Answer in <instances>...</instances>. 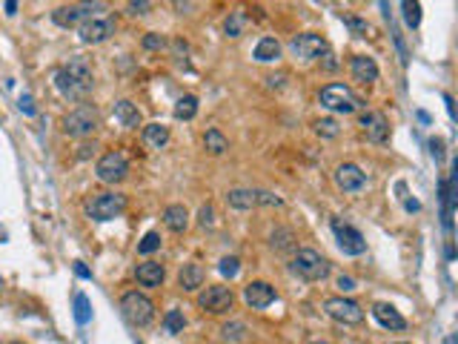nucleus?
<instances>
[{"instance_id": "bb28decb", "label": "nucleus", "mask_w": 458, "mask_h": 344, "mask_svg": "<svg viewBox=\"0 0 458 344\" xmlns=\"http://www.w3.org/2000/svg\"><path fill=\"white\" fill-rule=\"evenodd\" d=\"M204 147L209 155H224L229 149V138L221 132V129H206L204 135Z\"/></svg>"}, {"instance_id": "a878e982", "label": "nucleus", "mask_w": 458, "mask_h": 344, "mask_svg": "<svg viewBox=\"0 0 458 344\" xmlns=\"http://www.w3.org/2000/svg\"><path fill=\"white\" fill-rule=\"evenodd\" d=\"M247 26H250L247 12L244 9H235V12H229V17L224 23V32H227V38H240V35L247 32Z\"/></svg>"}, {"instance_id": "f257e3e1", "label": "nucleus", "mask_w": 458, "mask_h": 344, "mask_svg": "<svg viewBox=\"0 0 458 344\" xmlns=\"http://www.w3.org/2000/svg\"><path fill=\"white\" fill-rule=\"evenodd\" d=\"M55 86L66 101H83L95 86V75H92L89 60L81 55L69 58V63L55 72Z\"/></svg>"}, {"instance_id": "49530a36", "label": "nucleus", "mask_w": 458, "mask_h": 344, "mask_svg": "<svg viewBox=\"0 0 458 344\" xmlns=\"http://www.w3.org/2000/svg\"><path fill=\"white\" fill-rule=\"evenodd\" d=\"M20 109L26 115H35V106H32V98L29 95H20Z\"/></svg>"}, {"instance_id": "4be33fe9", "label": "nucleus", "mask_w": 458, "mask_h": 344, "mask_svg": "<svg viewBox=\"0 0 458 344\" xmlns=\"http://www.w3.org/2000/svg\"><path fill=\"white\" fill-rule=\"evenodd\" d=\"M204 279H206V275H204L201 264H183L181 272H178V284L186 293H195L198 287H204Z\"/></svg>"}, {"instance_id": "a211bd4d", "label": "nucleus", "mask_w": 458, "mask_h": 344, "mask_svg": "<svg viewBox=\"0 0 458 344\" xmlns=\"http://www.w3.org/2000/svg\"><path fill=\"white\" fill-rule=\"evenodd\" d=\"M350 72L361 83H373V81H378V63L373 58H367V55H355L350 60Z\"/></svg>"}, {"instance_id": "39448f33", "label": "nucleus", "mask_w": 458, "mask_h": 344, "mask_svg": "<svg viewBox=\"0 0 458 344\" xmlns=\"http://www.w3.org/2000/svg\"><path fill=\"white\" fill-rule=\"evenodd\" d=\"M120 310H124L126 321H129V325H135V327H149L152 321H155L152 298L138 293V290H132V293H126L124 298H120Z\"/></svg>"}, {"instance_id": "4468645a", "label": "nucleus", "mask_w": 458, "mask_h": 344, "mask_svg": "<svg viewBox=\"0 0 458 344\" xmlns=\"http://www.w3.org/2000/svg\"><path fill=\"white\" fill-rule=\"evenodd\" d=\"M332 229H335V238H338V247L347 252V256H364V252H367V241H364V236H361L355 227L341 224V221H332Z\"/></svg>"}, {"instance_id": "0eeeda50", "label": "nucleus", "mask_w": 458, "mask_h": 344, "mask_svg": "<svg viewBox=\"0 0 458 344\" xmlns=\"http://www.w3.org/2000/svg\"><path fill=\"white\" fill-rule=\"evenodd\" d=\"M324 310L332 321H338V325H347V327H355L364 321V310H361L358 302H352V298H344V295H332L324 302Z\"/></svg>"}, {"instance_id": "e433bc0d", "label": "nucleus", "mask_w": 458, "mask_h": 344, "mask_svg": "<svg viewBox=\"0 0 458 344\" xmlns=\"http://www.w3.org/2000/svg\"><path fill=\"white\" fill-rule=\"evenodd\" d=\"M75 307H78V321H81V325H86V321H89V302H86V295H75Z\"/></svg>"}, {"instance_id": "423d86ee", "label": "nucleus", "mask_w": 458, "mask_h": 344, "mask_svg": "<svg viewBox=\"0 0 458 344\" xmlns=\"http://www.w3.org/2000/svg\"><path fill=\"white\" fill-rule=\"evenodd\" d=\"M104 6L98 3V0H81V3H72V6H60L52 12V23L60 29H72V26H81L83 20L89 17H98L95 12H101Z\"/></svg>"}, {"instance_id": "5701e85b", "label": "nucleus", "mask_w": 458, "mask_h": 344, "mask_svg": "<svg viewBox=\"0 0 458 344\" xmlns=\"http://www.w3.org/2000/svg\"><path fill=\"white\" fill-rule=\"evenodd\" d=\"M252 58H255L258 63H272V60H278V58H281V43H278L275 38H261V40L255 43Z\"/></svg>"}, {"instance_id": "603ef678", "label": "nucleus", "mask_w": 458, "mask_h": 344, "mask_svg": "<svg viewBox=\"0 0 458 344\" xmlns=\"http://www.w3.org/2000/svg\"><path fill=\"white\" fill-rule=\"evenodd\" d=\"M398 344H409V341H398Z\"/></svg>"}, {"instance_id": "3c124183", "label": "nucleus", "mask_w": 458, "mask_h": 344, "mask_svg": "<svg viewBox=\"0 0 458 344\" xmlns=\"http://www.w3.org/2000/svg\"><path fill=\"white\" fill-rule=\"evenodd\" d=\"M312 344H327V341H312Z\"/></svg>"}, {"instance_id": "2f4dec72", "label": "nucleus", "mask_w": 458, "mask_h": 344, "mask_svg": "<svg viewBox=\"0 0 458 344\" xmlns=\"http://www.w3.org/2000/svg\"><path fill=\"white\" fill-rule=\"evenodd\" d=\"M312 129H316L318 138H338L341 135V126L335 118H318L316 124H312Z\"/></svg>"}, {"instance_id": "72a5a7b5", "label": "nucleus", "mask_w": 458, "mask_h": 344, "mask_svg": "<svg viewBox=\"0 0 458 344\" xmlns=\"http://www.w3.org/2000/svg\"><path fill=\"white\" fill-rule=\"evenodd\" d=\"M161 247V236L158 233H147V236H143V241L138 244V252H140V256H149V252H155Z\"/></svg>"}, {"instance_id": "f03ea898", "label": "nucleus", "mask_w": 458, "mask_h": 344, "mask_svg": "<svg viewBox=\"0 0 458 344\" xmlns=\"http://www.w3.org/2000/svg\"><path fill=\"white\" fill-rule=\"evenodd\" d=\"M289 270H293L298 279H304V281H324L327 275H329V261L321 256L318 249L304 247V249H298L295 256H293V261H289Z\"/></svg>"}, {"instance_id": "7c9ffc66", "label": "nucleus", "mask_w": 458, "mask_h": 344, "mask_svg": "<svg viewBox=\"0 0 458 344\" xmlns=\"http://www.w3.org/2000/svg\"><path fill=\"white\" fill-rule=\"evenodd\" d=\"M272 249H278V252H286V249H293L295 247V233L293 229H286V227H281V229H275L272 233Z\"/></svg>"}, {"instance_id": "1a4fd4ad", "label": "nucleus", "mask_w": 458, "mask_h": 344, "mask_svg": "<svg viewBox=\"0 0 458 344\" xmlns=\"http://www.w3.org/2000/svg\"><path fill=\"white\" fill-rule=\"evenodd\" d=\"M95 175H98V181H104V183H120V181L129 175V161H126V155L117 152V149L101 155V161L95 164Z\"/></svg>"}, {"instance_id": "473e14b6", "label": "nucleus", "mask_w": 458, "mask_h": 344, "mask_svg": "<svg viewBox=\"0 0 458 344\" xmlns=\"http://www.w3.org/2000/svg\"><path fill=\"white\" fill-rule=\"evenodd\" d=\"M183 325H186V321H183V313L181 310H170V313L163 316V327L170 330V333H181Z\"/></svg>"}, {"instance_id": "ea45409f", "label": "nucleus", "mask_w": 458, "mask_h": 344, "mask_svg": "<svg viewBox=\"0 0 458 344\" xmlns=\"http://www.w3.org/2000/svg\"><path fill=\"white\" fill-rule=\"evenodd\" d=\"M143 46H147V49H163V46H166V40H163V35H155V32H149L147 38H143Z\"/></svg>"}, {"instance_id": "7ed1b4c3", "label": "nucleus", "mask_w": 458, "mask_h": 344, "mask_svg": "<svg viewBox=\"0 0 458 344\" xmlns=\"http://www.w3.org/2000/svg\"><path fill=\"white\" fill-rule=\"evenodd\" d=\"M318 101L324 109L329 112H338V115H352L358 112L361 106H364V101H361L355 92L344 83H327L321 92H318Z\"/></svg>"}, {"instance_id": "ddd939ff", "label": "nucleus", "mask_w": 458, "mask_h": 344, "mask_svg": "<svg viewBox=\"0 0 458 344\" xmlns=\"http://www.w3.org/2000/svg\"><path fill=\"white\" fill-rule=\"evenodd\" d=\"M78 35H81L83 43H92V46L104 43V40H109L115 35V20H109V17H89V20H83L78 26Z\"/></svg>"}, {"instance_id": "c9c22d12", "label": "nucleus", "mask_w": 458, "mask_h": 344, "mask_svg": "<svg viewBox=\"0 0 458 344\" xmlns=\"http://www.w3.org/2000/svg\"><path fill=\"white\" fill-rule=\"evenodd\" d=\"M221 275H227V279H235L238 275V270H240V261L235 259V256H227V259H221Z\"/></svg>"}, {"instance_id": "2eb2a0df", "label": "nucleus", "mask_w": 458, "mask_h": 344, "mask_svg": "<svg viewBox=\"0 0 458 344\" xmlns=\"http://www.w3.org/2000/svg\"><path fill=\"white\" fill-rule=\"evenodd\" d=\"M332 178H335V187L344 190V193H361L367 187V172L358 164H341Z\"/></svg>"}, {"instance_id": "cd10ccee", "label": "nucleus", "mask_w": 458, "mask_h": 344, "mask_svg": "<svg viewBox=\"0 0 458 344\" xmlns=\"http://www.w3.org/2000/svg\"><path fill=\"white\" fill-rule=\"evenodd\" d=\"M221 338L229 341V344H240V341L250 338V330H247L244 321H229V325L221 327Z\"/></svg>"}, {"instance_id": "37998d69", "label": "nucleus", "mask_w": 458, "mask_h": 344, "mask_svg": "<svg viewBox=\"0 0 458 344\" xmlns=\"http://www.w3.org/2000/svg\"><path fill=\"white\" fill-rule=\"evenodd\" d=\"M321 66L327 69V72H332V69H338V60H335V55H332L329 49L321 55Z\"/></svg>"}, {"instance_id": "58836bf2", "label": "nucleus", "mask_w": 458, "mask_h": 344, "mask_svg": "<svg viewBox=\"0 0 458 344\" xmlns=\"http://www.w3.org/2000/svg\"><path fill=\"white\" fill-rule=\"evenodd\" d=\"M258 204H263V206H284V201L278 195L267 193V190H258Z\"/></svg>"}, {"instance_id": "f704fd0d", "label": "nucleus", "mask_w": 458, "mask_h": 344, "mask_svg": "<svg viewBox=\"0 0 458 344\" xmlns=\"http://www.w3.org/2000/svg\"><path fill=\"white\" fill-rule=\"evenodd\" d=\"M126 12H129L132 17L149 15V12H152V0H129V3H126Z\"/></svg>"}, {"instance_id": "c756f323", "label": "nucleus", "mask_w": 458, "mask_h": 344, "mask_svg": "<svg viewBox=\"0 0 458 344\" xmlns=\"http://www.w3.org/2000/svg\"><path fill=\"white\" fill-rule=\"evenodd\" d=\"M401 12H404L407 26L418 29V23H421V3H418V0H401Z\"/></svg>"}, {"instance_id": "79ce46f5", "label": "nucleus", "mask_w": 458, "mask_h": 344, "mask_svg": "<svg viewBox=\"0 0 458 344\" xmlns=\"http://www.w3.org/2000/svg\"><path fill=\"white\" fill-rule=\"evenodd\" d=\"M263 81H267V86H270V89H284V83H286V72H278V75H267Z\"/></svg>"}, {"instance_id": "dca6fc26", "label": "nucleus", "mask_w": 458, "mask_h": 344, "mask_svg": "<svg viewBox=\"0 0 458 344\" xmlns=\"http://www.w3.org/2000/svg\"><path fill=\"white\" fill-rule=\"evenodd\" d=\"M278 298V293H275V287L272 284H267V281H250L247 287H244V302L252 307V310H267L272 302Z\"/></svg>"}, {"instance_id": "aec40b11", "label": "nucleus", "mask_w": 458, "mask_h": 344, "mask_svg": "<svg viewBox=\"0 0 458 344\" xmlns=\"http://www.w3.org/2000/svg\"><path fill=\"white\" fill-rule=\"evenodd\" d=\"M163 224L166 229H172V233H186V227H189V210L183 204H170L163 210Z\"/></svg>"}, {"instance_id": "a19ab883", "label": "nucleus", "mask_w": 458, "mask_h": 344, "mask_svg": "<svg viewBox=\"0 0 458 344\" xmlns=\"http://www.w3.org/2000/svg\"><path fill=\"white\" fill-rule=\"evenodd\" d=\"M198 224L201 227H212L215 224V210L206 204V206H201V213H198Z\"/></svg>"}, {"instance_id": "a18cd8bd", "label": "nucleus", "mask_w": 458, "mask_h": 344, "mask_svg": "<svg viewBox=\"0 0 458 344\" xmlns=\"http://www.w3.org/2000/svg\"><path fill=\"white\" fill-rule=\"evenodd\" d=\"M338 290L341 293H352L355 290V281L350 279V275H338Z\"/></svg>"}, {"instance_id": "412c9836", "label": "nucleus", "mask_w": 458, "mask_h": 344, "mask_svg": "<svg viewBox=\"0 0 458 344\" xmlns=\"http://www.w3.org/2000/svg\"><path fill=\"white\" fill-rule=\"evenodd\" d=\"M115 118L120 121V126H126V129L143 126V115H140V109L132 101H117L115 104Z\"/></svg>"}, {"instance_id": "4c0bfd02", "label": "nucleus", "mask_w": 458, "mask_h": 344, "mask_svg": "<svg viewBox=\"0 0 458 344\" xmlns=\"http://www.w3.org/2000/svg\"><path fill=\"white\" fill-rule=\"evenodd\" d=\"M344 23H347V26H352V32H355L358 38H367V23H364V20H358V17H350V15H344Z\"/></svg>"}, {"instance_id": "f8f14e48", "label": "nucleus", "mask_w": 458, "mask_h": 344, "mask_svg": "<svg viewBox=\"0 0 458 344\" xmlns=\"http://www.w3.org/2000/svg\"><path fill=\"white\" fill-rule=\"evenodd\" d=\"M358 126L367 135V141H373V144H387L390 141V121L384 118V112H375V109L364 112Z\"/></svg>"}, {"instance_id": "9d476101", "label": "nucleus", "mask_w": 458, "mask_h": 344, "mask_svg": "<svg viewBox=\"0 0 458 344\" xmlns=\"http://www.w3.org/2000/svg\"><path fill=\"white\" fill-rule=\"evenodd\" d=\"M289 52L298 60H318L324 52H327V40L316 32H304V35H295L289 40Z\"/></svg>"}, {"instance_id": "6e6552de", "label": "nucleus", "mask_w": 458, "mask_h": 344, "mask_svg": "<svg viewBox=\"0 0 458 344\" xmlns=\"http://www.w3.org/2000/svg\"><path fill=\"white\" fill-rule=\"evenodd\" d=\"M98 129V112H95L89 104H81L78 109H72L63 118V132L72 138H86Z\"/></svg>"}, {"instance_id": "9b49d317", "label": "nucleus", "mask_w": 458, "mask_h": 344, "mask_svg": "<svg viewBox=\"0 0 458 344\" xmlns=\"http://www.w3.org/2000/svg\"><path fill=\"white\" fill-rule=\"evenodd\" d=\"M232 304H235V295H232V290L224 287V284H209V287L198 295V307L206 310V313H215V316L232 310Z\"/></svg>"}, {"instance_id": "09e8293b", "label": "nucleus", "mask_w": 458, "mask_h": 344, "mask_svg": "<svg viewBox=\"0 0 458 344\" xmlns=\"http://www.w3.org/2000/svg\"><path fill=\"white\" fill-rule=\"evenodd\" d=\"M17 9V0H6V15H15Z\"/></svg>"}, {"instance_id": "8fccbe9b", "label": "nucleus", "mask_w": 458, "mask_h": 344, "mask_svg": "<svg viewBox=\"0 0 458 344\" xmlns=\"http://www.w3.org/2000/svg\"><path fill=\"white\" fill-rule=\"evenodd\" d=\"M172 3H178V6H181V3H183V0H172Z\"/></svg>"}, {"instance_id": "de8ad7c7", "label": "nucleus", "mask_w": 458, "mask_h": 344, "mask_svg": "<svg viewBox=\"0 0 458 344\" xmlns=\"http://www.w3.org/2000/svg\"><path fill=\"white\" fill-rule=\"evenodd\" d=\"M75 272H78V275H83V279H89V270H86V267H83L81 261L75 264Z\"/></svg>"}, {"instance_id": "c85d7f7f", "label": "nucleus", "mask_w": 458, "mask_h": 344, "mask_svg": "<svg viewBox=\"0 0 458 344\" xmlns=\"http://www.w3.org/2000/svg\"><path fill=\"white\" fill-rule=\"evenodd\" d=\"M198 115V98L195 95H183L175 104V118L178 121H192Z\"/></svg>"}, {"instance_id": "b1692460", "label": "nucleus", "mask_w": 458, "mask_h": 344, "mask_svg": "<svg viewBox=\"0 0 458 344\" xmlns=\"http://www.w3.org/2000/svg\"><path fill=\"white\" fill-rule=\"evenodd\" d=\"M143 144L152 147V149H161L170 144V126L163 124H147L143 126Z\"/></svg>"}, {"instance_id": "20e7f679", "label": "nucleus", "mask_w": 458, "mask_h": 344, "mask_svg": "<svg viewBox=\"0 0 458 344\" xmlns=\"http://www.w3.org/2000/svg\"><path fill=\"white\" fill-rule=\"evenodd\" d=\"M126 210V195H120L115 190H104V193H95L86 201V215L92 221H112L117 215H124Z\"/></svg>"}, {"instance_id": "f3484780", "label": "nucleus", "mask_w": 458, "mask_h": 344, "mask_svg": "<svg viewBox=\"0 0 458 344\" xmlns=\"http://www.w3.org/2000/svg\"><path fill=\"white\" fill-rule=\"evenodd\" d=\"M373 316L381 327H387V330H407V318L393 307V304H375L373 307Z\"/></svg>"}, {"instance_id": "393cba45", "label": "nucleus", "mask_w": 458, "mask_h": 344, "mask_svg": "<svg viewBox=\"0 0 458 344\" xmlns=\"http://www.w3.org/2000/svg\"><path fill=\"white\" fill-rule=\"evenodd\" d=\"M227 204L232 210H252V206H258V190H229Z\"/></svg>"}, {"instance_id": "864d4df0", "label": "nucleus", "mask_w": 458, "mask_h": 344, "mask_svg": "<svg viewBox=\"0 0 458 344\" xmlns=\"http://www.w3.org/2000/svg\"><path fill=\"white\" fill-rule=\"evenodd\" d=\"M0 281H3V279H0Z\"/></svg>"}, {"instance_id": "c03bdc74", "label": "nucleus", "mask_w": 458, "mask_h": 344, "mask_svg": "<svg viewBox=\"0 0 458 344\" xmlns=\"http://www.w3.org/2000/svg\"><path fill=\"white\" fill-rule=\"evenodd\" d=\"M430 149H432V158H444V141H439V138H432L430 141Z\"/></svg>"}, {"instance_id": "6ab92c4d", "label": "nucleus", "mask_w": 458, "mask_h": 344, "mask_svg": "<svg viewBox=\"0 0 458 344\" xmlns=\"http://www.w3.org/2000/svg\"><path fill=\"white\" fill-rule=\"evenodd\" d=\"M135 275H138V284H143V287H161L166 279V270L161 261H143V264H138Z\"/></svg>"}]
</instances>
